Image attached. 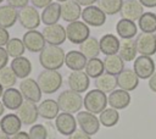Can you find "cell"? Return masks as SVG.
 I'll use <instances>...</instances> for the list:
<instances>
[{
	"mask_svg": "<svg viewBox=\"0 0 156 139\" xmlns=\"http://www.w3.org/2000/svg\"><path fill=\"white\" fill-rule=\"evenodd\" d=\"M102 62H104V68H105L106 73L117 76V74H119L124 70V61L119 57L118 54L107 55L102 60Z\"/></svg>",
	"mask_w": 156,
	"mask_h": 139,
	"instance_id": "obj_31",
	"label": "cell"
},
{
	"mask_svg": "<svg viewBox=\"0 0 156 139\" xmlns=\"http://www.w3.org/2000/svg\"><path fill=\"white\" fill-rule=\"evenodd\" d=\"M7 62H9V55H7L6 50H5V48L0 46V70L6 67Z\"/></svg>",
	"mask_w": 156,
	"mask_h": 139,
	"instance_id": "obj_43",
	"label": "cell"
},
{
	"mask_svg": "<svg viewBox=\"0 0 156 139\" xmlns=\"http://www.w3.org/2000/svg\"><path fill=\"white\" fill-rule=\"evenodd\" d=\"M16 115H17L18 118L21 119L22 124H26V126L34 124V123L37 122L38 117H39L38 106L35 105V102L24 100V101L22 102V105L18 107Z\"/></svg>",
	"mask_w": 156,
	"mask_h": 139,
	"instance_id": "obj_15",
	"label": "cell"
},
{
	"mask_svg": "<svg viewBox=\"0 0 156 139\" xmlns=\"http://www.w3.org/2000/svg\"><path fill=\"white\" fill-rule=\"evenodd\" d=\"M90 37V29L89 26H87L82 21H74L68 23L66 27V38L72 44H82L84 40H87Z\"/></svg>",
	"mask_w": 156,
	"mask_h": 139,
	"instance_id": "obj_5",
	"label": "cell"
},
{
	"mask_svg": "<svg viewBox=\"0 0 156 139\" xmlns=\"http://www.w3.org/2000/svg\"><path fill=\"white\" fill-rule=\"evenodd\" d=\"M0 139H10V137L7 134H5L4 132H0Z\"/></svg>",
	"mask_w": 156,
	"mask_h": 139,
	"instance_id": "obj_52",
	"label": "cell"
},
{
	"mask_svg": "<svg viewBox=\"0 0 156 139\" xmlns=\"http://www.w3.org/2000/svg\"><path fill=\"white\" fill-rule=\"evenodd\" d=\"M10 67L12 68L13 73L16 74V77L21 78V79L28 78L30 72H32V62L29 61V59H27L24 56L15 57L11 61Z\"/></svg>",
	"mask_w": 156,
	"mask_h": 139,
	"instance_id": "obj_23",
	"label": "cell"
},
{
	"mask_svg": "<svg viewBox=\"0 0 156 139\" xmlns=\"http://www.w3.org/2000/svg\"><path fill=\"white\" fill-rule=\"evenodd\" d=\"M82 16V7L76 0H67L61 4V20L71 23L79 21Z\"/></svg>",
	"mask_w": 156,
	"mask_h": 139,
	"instance_id": "obj_18",
	"label": "cell"
},
{
	"mask_svg": "<svg viewBox=\"0 0 156 139\" xmlns=\"http://www.w3.org/2000/svg\"><path fill=\"white\" fill-rule=\"evenodd\" d=\"M136 45H135V39H121L119 40V49H118V55L119 57L126 62L133 61L136 57Z\"/></svg>",
	"mask_w": 156,
	"mask_h": 139,
	"instance_id": "obj_29",
	"label": "cell"
},
{
	"mask_svg": "<svg viewBox=\"0 0 156 139\" xmlns=\"http://www.w3.org/2000/svg\"><path fill=\"white\" fill-rule=\"evenodd\" d=\"M18 21V11L17 9L10 5L0 6V27L10 28Z\"/></svg>",
	"mask_w": 156,
	"mask_h": 139,
	"instance_id": "obj_30",
	"label": "cell"
},
{
	"mask_svg": "<svg viewBox=\"0 0 156 139\" xmlns=\"http://www.w3.org/2000/svg\"><path fill=\"white\" fill-rule=\"evenodd\" d=\"M22 41L24 44L26 50L30 52H40L46 46V41L41 32H38L37 29L27 30L22 37Z\"/></svg>",
	"mask_w": 156,
	"mask_h": 139,
	"instance_id": "obj_12",
	"label": "cell"
},
{
	"mask_svg": "<svg viewBox=\"0 0 156 139\" xmlns=\"http://www.w3.org/2000/svg\"><path fill=\"white\" fill-rule=\"evenodd\" d=\"M44 126H45L46 132H48V139H55V138H56V132H57L56 127H55L51 122H49V121H48Z\"/></svg>",
	"mask_w": 156,
	"mask_h": 139,
	"instance_id": "obj_42",
	"label": "cell"
},
{
	"mask_svg": "<svg viewBox=\"0 0 156 139\" xmlns=\"http://www.w3.org/2000/svg\"><path fill=\"white\" fill-rule=\"evenodd\" d=\"M149 88L151 91L156 93V71L154 72V74L149 78Z\"/></svg>",
	"mask_w": 156,
	"mask_h": 139,
	"instance_id": "obj_47",
	"label": "cell"
},
{
	"mask_svg": "<svg viewBox=\"0 0 156 139\" xmlns=\"http://www.w3.org/2000/svg\"><path fill=\"white\" fill-rule=\"evenodd\" d=\"M82 20L89 27H101L106 22V15L95 5L85 6L82 10Z\"/></svg>",
	"mask_w": 156,
	"mask_h": 139,
	"instance_id": "obj_11",
	"label": "cell"
},
{
	"mask_svg": "<svg viewBox=\"0 0 156 139\" xmlns=\"http://www.w3.org/2000/svg\"><path fill=\"white\" fill-rule=\"evenodd\" d=\"M155 35H156V34H155Z\"/></svg>",
	"mask_w": 156,
	"mask_h": 139,
	"instance_id": "obj_56",
	"label": "cell"
},
{
	"mask_svg": "<svg viewBox=\"0 0 156 139\" xmlns=\"http://www.w3.org/2000/svg\"><path fill=\"white\" fill-rule=\"evenodd\" d=\"M99 45H100V51L106 56L115 55L118 52V49H119V39L111 33L104 34L99 39Z\"/></svg>",
	"mask_w": 156,
	"mask_h": 139,
	"instance_id": "obj_27",
	"label": "cell"
},
{
	"mask_svg": "<svg viewBox=\"0 0 156 139\" xmlns=\"http://www.w3.org/2000/svg\"><path fill=\"white\" fill-rule=\"evenodd\" d=\"M57 105L62 112L76 113L79 112L83 107V98L79 93H76L71 89L62 91L57 98Z\"/></svg>",
	"mask_w": 156,
	"mask_h": 139,
	"instance_id": "obj_3",
	"label": "cell"
},
{
	"mask_svg": "<svg viewBox=\"0 0 156 139\" xmlns=\"http://www.w3.org/2000/svg\"><path fill=\"white\" fill-rule=\"evenodd\" d=\"M2 93H4V87L0 84V98L2 96Z\"/></svg>",
	"mask_w": 156,
	"mask_h": 139,
	"instance_id": "obj_53",
	"label": "cell"
},
{
	"mask_svg": "<svg viewBox=\"0 0 156 139\" xmlns=\"http://www.w3.org/2000/svg\"><path fill=\"white\" fill-rule=\"evenodd\" d=\"M65 51L56 45H46L39 54V63L44 70L58 71L65 63Z\"/></svg>",
	"mask_w": 156,
	"mask_h": 139,
	"instance_id": "obj_1",
	"label": "cell"
},
{
	"mask_svg": "<svg viewBox=\"0 0 156 139\" xmlns=\"http://www.w3.org/2000/svg\"><path fill=\"white\" fill-rule=\"evenodd\" d=\"M68 88L76 93H84L88 90L90 84V78L84 71H72L67 78Z\"/></svg>",
	"mask_w": 156,
	"mask_h": 139,
	"instance_id": "obj_14",
	"label": "cell"
},
{
	"mask_svg": "<svg viewBox=\"0 0 156 139\" xmlns=\"http://www.w3.org/2000/svg\"><path fill=\"white\" fill-rule=\"evenodd\" d=\"M20 91L23 95V99L32 101V102H39L41 99V90L37 83L35 79L33 78H24L20 83Z\"/></svg>",
	"mask_w": 156,
	"mask_h": 139,
	"instance_id": "obj_13",
	"label": "cell"
},
{
	"mask_svg": "<svg viewBox=\"0 0 156 139\" xmlns=\"http://www.w3.org/2000/svg\"><path fill=\"white\" fill-rule=\"evenodd\" d=\"M37 83L44 94H54L62 85V76L58 71L44 70L38 74Z\"/></svg>",
	"mask_w": 156,
	"mask_h": 139,
	"instance_id": "obj_2",
	"label": "cell"
},
{
	"mask_svg": "<svg viewBox=\"0 0 156 139\" xmlns=\"http://www.w3.org/2000/svg\"><path fill=\"white\" fill-rule=\"evenodd\" d=\"M138 28L144 33H155L156 32V13L144 12L138 20Z\"/></svg>",
	"mask_w": 156,
	"mask_h": 139,
	"instance_id": "obj_34",
	"label": "cell"
},
{
	"mask_svg": "<svg viewBox=\"0 0 156 139\" xmlns=\"http://www.w3.org/2000/svg\"><path fill=\"white\" fill-rule=\"evenodd\" d=\"M41 34L49 45L60 46L67 39L66 38V27H63L58 23L51 24V26H45Z\"/></svg>",
	"mask_w": 156,
	"mask_h": 139,
	"instance_id": "obj_10",
	"label": "cell"
},
{
	"mask_svg": "<svg viewBox=\"0 0 156 139\" xmlns=\"http://www.w3.org/2000/svg\"><path fill=\"white\" fill-rule=\"evenodd\" d=\"M5 50L9 55V57H20L23 56L26 48L24 44L22 41V39L20 38H10V40L7 41V44L5 45Z\"/></svg>",
	"mask_w": 156,
	"mask_h": 139,
	"instance_id": "obj_37",
	"label": "cell"
},
{
	"mask_svg": "<svg viewBox=\"0 0 156 139\" xmlns=\"http://www.w3.org/2000/svg\"><path fill=\"white\" fill-rule=\"evenodd\" d=\"M133 71L139 79H149L155 72V61L151 56L139 55L134 60Z\"/></svg>",
	"mask_w": 156,
	"mask_h": 139,
	"instance_id": "obj_7",
	"label": "cell"
},
{
	"mask_svg": "<svg viewBox=\"0 0 156 139\" xmlns=\"http://www.w3.org/2000/svg\"><path fill=\"white\" fill-rule=\"evenodd\" d=\"M69 139H91V137L89 134H87L85 132H83L82 129H76L71 135H69Z\"/></svg>",
	"mask_w": 156,
	"mask_h": 139,
	"instance_id": "obj_45",
	"label": "cell"
},
{
	"mask_svg": "<svg viewBox=\"0 0 156 139\" xmlns=\"http://www.w3.org/2000/svg\"><path fill=\"white\" fill-rule=\"evenodd\" d=\"M136 51L140 55L152 56L156 54V35L154 33H139L135 39Z\"/></svg>",
	"mask_w": 156,
	"mask_h": 139,
	"instance_id": "obj_9",
	"label": "cell"
},
{
	"mask_svg": "<svg viewBox=\"0 0 156 139\" xmlns=\"http://www.w3.org/2000/svg\"><path fill=\"white\" fill-rule=\"evenodd\" d=\"M99 121H100V124H102L106 128L116 126L119 121L118 110H115L112 107H108V109L106 107L102 112L99 113Z\"/></svg>",
	"mask_w": 156,
	"mask_h": 139,
	"instance_id": "obj_35",
	"label": "cell"
},
{
	"mask_svg": "<svg viewBox=\"0 0 156 139\" xmlns=\"http://www.w3.org/2000/svg\"><path fill=\"white\" fill-rule=\"evenodd\" d=\"M77 123L80 127V129L83 132H85L89 135H94L99 132L100 129V121L99 118L88 111H79L77 112Z\"/></svg>",
	"mask_w": 156,
	"mask_h": 139,
	"instance_id": "obj_8",
	"label": "cell"
},
{
	"mask_svg": "<svg viewBox=\"0 0 156 139\" xmlns=\"http://www.w3.org/2000/svg\"><path fill=\"white\" fill-rule=\"evenodd\" d=\"M56 1H57V2H61V4H62V2H65V1H67V0H56Z\"/></svg>",
	"mask_w": 156,
	"mask_h": 139,
	"instance_id": "obj_54",
	"label": "cell"
},
{
	"mask_svg": "<svg viewBox=\"0 0 156 139\" xmlns=\"http://www.w3.org/2000/svg\"><path fill=\"white\" fill-rule=\"evenodd\" d=\"M16 80H17V77L13 73L11 67L6 66L2 70H0V84L4 88H6V89L7 88H12L16 84Z\"/></svg>",
	"mask_w": 156,
	"mask_h": 139,
	"instance_id": "obj_39",
	"label": "cell"
},
{
	"mask_svg": "<svg viewBox=\"0 0 156 139\" xmlns=\"http://www.w3.org/2000/svg\"><path fill=\"white\" fill-rule=\"evenodd\" d=\"M87 57L78 50H71L65 56V65L71 71H83L87 65Z\"/></svg>",
	"mask_w": 156,
	"mask_h": 139,
	"instance_id": "obj_25",
	"label": "cell"
},
{
	"mask_svg": "<svg viewBox=\"0 0 156 139\" xmlns=\"http://www.w3.org/2000/svg\"><path fill=\"white\" fill-rule=\"evenodd\" d=\"M28 134L30 139H48V132L44 124H33Z\"/></svg>",
	"mask_w": 156,
	"mask_h": 139,
	"instance_id": "obj_40",
	"label": "cell"
},
{
	"mask_svg": "<svg viewBox=\"0 0 156 139\" xmlns=\"http://www.w3.org/2000/svg\"><path fill=\"white\" fill-rule=\"evenodd\" d=\"M10 40V34L6 28L0 27V46H5Z\"/></svg>",
	"mask_w": 156,
	"mask_h": 139,
	"instance_id": "obj_44",
	"label": "cell"
},
{
	"mask_svg": "<svg viewBox=\"0 0 156 139\" xmlns=\"http://www.w3.org/2000/svg\"><path fill=\"white\" fill-rule=\"evenodd\" d=\"M139 84V78L132 68H124L119 74H117V87L126 91H132L136 89Z\"/></svg>",
	"mask_w": 156,
	"mask_h": 139,
	"instance_id": "obj_19",
	"label": "cell"
},
{
	"mask_svg": "<svg viewBox=\"0 0 156 139\" xmlns=\"http://www.w3.org/2000/svg\"><path fill=\"white\" fill-rule=\"evenodd\" d=\"M2 1H4V0H0V4H1V2H2Z\"/></svg>",
	"mask_w": 156,
	"mask_h": 139,
	"instance_id": "obj_55",
	"label": "cell"
},
{
	"mask_svg": "<svg viewBox=\"0 0 156 139\" xmlns=\"http://www.w3.org/2000/svg\"><path fill=\"white\" fill-rule=\"evenodd\" d=\"M139 2L144 6V7H156V0H139Z\"/></svg>",
	"mask_w": 156,
	"mask_h": 139,
	"instance_id": "obj_49",
	"label": "cell"
},
{
	"mask_svg": "<svg viewBox=\"0 0 156 139\" xmlns=\"http://www.w3.org/2000/svg\"><path fill=\"white\" fill-rule=\"evenodd\" d=\"M22 122L15 113H7L0 119V129L7 135H15L21 130Z\"/></svg>",
	"mask_w": 156,
	"mask_h": 139,
	"instance_id": "obj_22",
	"label": "cell"
},
{
	"mask_svg": "<svg viewBox=\"0 0 156 139\" xmlns=\"http://www.w3.org/2000/svg\"><path fill=\"white\" fill-rule=\"evenodd\" d=\"M107 104L110 107L115 110H122L126 109L130 104V95L129 91H126L123 89H115L111 91L107 96Z\"/></svg>",
	"mask_w": 156,
	"mask_h": 139,
	"instance_id": "obj_20",
	"label": "cell"
},
{
	"mask_svg": "<svg viewBox=\"0 0 156 139\" xmlns=\"http://www.w3.org/2000/svg\"><path fill=\"white\" fill-rule=\"evenodd\" d=\"M10 139H30V138H29V134H28L27 132H22V130H20V132L16 133L15 135H11Z\"/></svg>",
	"mask_w": 156,
	"mask_h": 139,
	"instance_id": "obj_48",
	"label": "cell"
},
{
	"mask_svg": "<svg viewBox=\"0 0 156 139\" xmlns=\"http://www.w3.org/2000/svg\"><path fill=\"white\" fill-rule=\"evenodd\" d=\"M2 104L6 109L9 110H18V107L22 105L23 100V95L21 94V91L16 88H7L4 90L2 93Z\"/></svg>",
	"mask_w": 156,
	"mask_h": 139,
	"instance_id": "obj_21",
	"label": "cell"
},
{
	"mask_svg": "<svg viewBox=\"0 0 156 139\" xmlns=\"http://www.w3.org/2000/svg\"><path fill=\"white\" fill-rule=\"evenodd\" d=\"M121 17L129 21H138L144 13V6L139 2V0H126L121 7Z\"/></svg>",
	"mask_w": 156,
	"mask_h": 139,
	"instance_id": "obj_17",
	"label": "cell"
},
{
	"mask_svg": "<svg viewBox=\"0 0 156 139\" xmlns=\"http://www.w3.org/2000/svg\"><path fill=\"white\" fill-rule=\"evenodd\" d=\"M32 2V6L35 9H45L48 5L52 2V0H29Z\"/></svg>",
	"mask_w": 156,
	"mask_h": 139,
	"instance_id": "obj_46",
	"label": "cell"
},
{
	"mask_svg": "<svg viewBox=\"0 0 156 139\" xmlns=\"http://www.w3.org/2000/svg\"><path fill=\"white\" fill-rule=\"evenodd\" d=\"M83 106L85 107V111L91 112L94 115L102 112L107 106V96L105 93L95 89L89 90L84 99H83Z\"/></svg>",
	"mask_w": 156,
	"mask_h": 139,
	"instance_id": "obj_4",
	"label": "cell"
},
{
	"mask_svg": "<svg viewBox=\"0 0 156 139\" xmlns=\"http://www.w3.org/2000/svg\"><path fill=\"white\" fill-rule=\"evenodd\" d=\"M80 6H90V5H94L98 0H76Z\"/></svg>",
	"mask_w": 156,
	"mask_h": 139,
	"instance_id": "obj_50",
	"label": "cell"
},
{
	"mask_svg": "<svg viewBox=\"0 0 156 139\" xmlns=\"http://www.w3.org/2000/svg\"><path fill=\"white\" fill-rule=\"evenodd\" d=\"M55 127L60 134L69 137L77 129V119L72 113L61 112L55 118Z\"/></svg>",
	"mask_w": 156,
	"mask_h": 139,
	"instance_id": "obj_16",
	"label": "cell"
},
{
	"mask_svg": "<svg viewBox=\"0 0 156 139\" xmlns=\"http://www.w3.org/2000/svg\"><path fill=\"white\" fill-rule=\"evenodd\" d=\"M79 51L87 57V60L89 59H94V57H99L100 55V45H99V40L94 37H89L87 40H84L80 45H79Z\"/></svg>",
	"mask_w": 156,
	"mask_h": 139,
	"instance_id": "obj_33",
	"label": "cell"
},
{
	"mask_svg": "<svg viewBox=\"0 0 156 139\" xmlns=\"http://www.w3.org/2000/svg\"><path fill=\"white\" fill-rule=\"evenodd\" d=\"M138 29L135 22L124 18H121L116 24V32L121 39H133L138 34Z\"/></svg>",
	"mask_w": 156,
	"mask_h": 139,
	"instance_id": "obj_26",
	"label": "cell"
},
{
	"mask_svg": "<svg viewBox=\"0 0 156 139\" xmlns=\"http://www.w3.org/2000/svg\"><path fill=\"white\" fill-rule=\"evenodd\" d=\"M84 72L88 74L89 78H98V77H100L102 73H105V68H104V62H102V60H100L99 57L89 59V60L87 61Z\"/></svg>",
	"mask_w": 156,
	"mask_h": 139,
	"instance_id": "obj_36",
	"label": "cell"
},
{
	"mask_svg": "<svg viewBox=\"0 0 156 139\" xmlns=\"http://www.w3.org/2000/svg\"><path fill=\"white\" fill-rule=\"evenodd\" d=\"M95 87L98 90L102 91V93H111L117 88V77L110 73H102L100 77L95 78L94 82Z\"/></svg>",
	"mask_w": 156,
	"mask_h": 139,
	"instance_id": "obj_32",
	"label": "cell"
},
{
	"mask_svg": "<svg viewBox=\"0 0 156 139\" xmlns=\"http://www.w3.org/2000/svg\"><path fill=\"white\" fill-rule=\"evenodd\" d=\"M6 1H7V5H10L15 9H20V10L26 7L29 2V0H6Z\"/></svg>",
	"mask_w": 156,
	"mask_h": 139,
	"instance_id": "obj_41",
	"label": "cell"
},
{
	"mask_svg": "<svg viewBox=\"0 0 156 139\" xmlns=\"http://www.w3.org/2000/svg\"><path fill=\"white\" fill-rule=\"evenodd\" d=\"M4 111H5V106H4L2 101H0V117L4 115Z\"/></svg>",
	"mask_w": 156,
	"mask_h": 139,
	"instance_id": "obj_51",
	"label": "cell"
},
{
	"mask_svg": "<svg viewBox=\"0 0 156 139\" xmlns=\"http://www.w3.org/2000/svg\"><path fill=\"white\" fill-rule=\"evenodd\" d=\"M41 22L45 26L56 24L58 20L61 18V4L60 2H51L45 9H43V12L40 15Z\"/></svg>",
	"mask_w": 156,
	"mask_h": 139,
	"instance_id": "obj_24",
	"label": "cell"
},
{
	"mask_svg": "<svg viewBox=\"0 0 156 139\" xmlns=\"http://www.w3.org/2000/svg\"><path fill=\"white\" fill-rule=\"evenodd\" d=\"M58 111H60V107L57 105V101H55L52 99H45L38 105L39 116L48 121L56 118L58 115Z\"/></svg>",
	"mask_w": 156,
	"mask_h": 139,
	"instance_id": "obj_28",
	"label": "cell"
},
{
	"mask_svg": "<svg viewBox=\"0 0 156 139\" xmlns=\"http://www.w3.org/2000/svg\"><path fill=\"white\" fill-rule=\"evenodd\" d=\"M18 22L23 28L28 30H33L40 26L41 18H40L38 10L34 6L27 5L26 7L18 11Z\"/></svg>",
	"mask_w": 156,
	"mask_h": 139,
	"instance_id": "obj_6",
	"label": "cell"
},
{
	"mask_svg": "<svg viewBox=\"0 0 156 139\" xmlns=\"http://www.w3.org/2000/svg\"><path fill=\"white\" fill-rule=\"evenodd\" d=\"M124 0H98V7L106 15L113 16L121 11Z\"/></svg>",
	"mask_w": 156,
	"mask_h": 139,
	"instance_id": "obj_38",
	"label": "cell"
}]
</instances>
